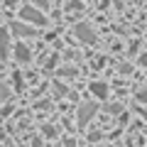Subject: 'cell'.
Here are the masks:
<instances>
[{
  "label": "cell",
  "mask_w": 147,
  "mask_h": 147,
  "mask_svg": "<svg viewBox=\"0 0 147 147\" xmlns=\"http://www.w3.org/2000/svg\"><path fill=\"white\" fill-rule=\"evenodd\" d=\"M140 113H142V118H145V120H147V110H140Z\"/></svg>",
  "instance_id": "44dd1931"
},
{
  "label": "cell",
  "mask_w": 147,
  "mask_h": 147,
  "mask_svg": "<svg viewBox=\"0 0 147 147\" xmlns=\"http://www.w3.org/2000/svg\"><path fill=\"white\" fill-rule=\"evenodd\" d=\"M5 3H7L10 7H12V5H17V0H5Z\"/></svg>",
  "instance_id": "ffe728a7"
},
{
  "label": "cell",
  "mask_w": 147,
  "mask_h": 147,
  "mask_svg": "<svg viewBox=\"0 0 147 147\" xmlns=\"http://www.w3.org/2000/svg\"><path fill=\"white\" fill-rule=\"evenodd\" d=\"M140 64H142V66H147V52H145V54L140 57Z\"/></svg>",
  "instance_id": "d6986e66"
},
{
  "label": "cell",
  "mask_w": 147,
  "mask_h": 147,
  "mask_svg": "<svg viewBox=\"0 0 147 147\" xmlns=\"http://www.w3.org/2000/svg\"><path fill=\"white\" fill-rule=\"evenodd\" d=\"M91 93H93L96 98H108V84H103V81H93V84H91Z\"/></svg>",
  "instance_id": "8992f818"
},
{
  "label": "cell",
  "mask_w": 147,
  "mask_h": 147,
  "mask_svg": "<svg viewBox=\"0 0 147 147\" xmlns=\"http://www.w3.org/2000/svg\"><path fill=\"white\" fill-rule=\"evenodd\" d=\"M57 59H59L57 54H52V57H47V61H44V66H47V69H49V66H54V61H57Z\"/></svg>",
  "instance_id": "9a60e30c"
},
{
  "label": "cell",
  "mask_w": 147,
  "mask_h": 147,
  "mask_svg": "<svg viewBox=\"0 0 147 147\" xmlns=\"http://www.w3.org/2000/svg\"><path fill=\"white\" fill-rule=\"evenodd\" d=\"M96 110H98V105L96 103H84L79 108V118H76V120H79V127H86L91 123V118L96 115Z\"/></svg>",
  "instance_id": "7a4b0ae2"
},
{
  "label": "cell",
  "mask_w": 147,
  "mask_h": 147,
  "mask_svg": "<svg viewBox=\"0 0 147 147\" xmlns=\"http://www.w3.org/2000/svg\"><path fill=\"white\" fill-rule=\"evenodd\" d=\"M64 147H76V140H74V137H69V140L64 142Z\"/></svg>",
  "instance_id": "ac0fdd59"
},
{
  "label": "cell",
  "mask_w": 147,
  "mask_h": 147,
  "mask_svg": "<svg viewBox=\"0 0 147 147\" xmlns=\"http://www.w3.org/2000/svg\"><path fill=\"white\" fill-rule=\"evenodd\" d=\"M108 110H110V113H123V105H120V103H110Z\"/></svg>",
  "instance_id": "5bb4252c"
},
{
  "label": "cell",
  "mask_w": 147,
  "mask_h": 147,
  "mask_svg": "<svg viewBox=\"0 0 147 147\" xmlns=\"http://www.w3.org/2000/svg\"><path fill=\"white\" fill-rule=\"evenodd\" d=\"M32 5L39 7V10H47V7H49V0H32Z\"/></svg>",
  "instance_id": "9c48e42d"
},
{
  "label": "cell",
  "mask_w": 147,
  "mask_h": 147,
  "mask_svg": "<svg viewBox=\"0 0 147 147\" xmlns=\"http://www.w3.org/2000/svg\"><path fill=\"white\" fill-rule=\"evenodd\" d=\"M74 34L79 37L84 44H93L96 42V32L91 30V25H86V22H81V25H76V30H74Z\"/></svg>",
  "instance_id": "3957f363"
},
{
  "label": "cell",
  "mask_w": 147,
  "mask_h": 147,
  "mask_svg": "<svg viewBox=\"0 0 147 147\" xmlns=\"http://www.w3.org/2000/svg\"><path fill=\"white\" fill-rule=\"evenodd\" d=\"M103 147H113V145H103Z\"/></svg>",
  "instance_id": "7402d4cb"
},
{
  "label": "cell",
  "mask_w": 147,
  "mask_h": 147,
  "mask_svg": "<svg viewBox=\"0 0 147 147\" xmlns=\"http://www.w3.org/2000/svg\"><path fill=\"white\" fill-rule=\"evenodd\" d=\"M10 57V37H7L5 30H0V59Z\"/></svg>",
  "instance_id": "5b68a950"
},
{
  "label": "cell",
  "mask_w": 147,
  "mask_h": 147,
  "mask_svg": "<svg viewBox=\"0 0 147 147\" xmlns=\"http://www.w3.org/2000/svg\"><path fill=\"white\" fill-rule=\"evenodd\" d=\"M59 74H61V76H74V74H76V69L66 66V69H59Z\"/></svg>",
  "instance_id": "4fadbf2b"
},
{
  "label": "cell",
  "mask_w": 147,
  "mask_h": 147,
  "mask_svg": "<svg viewBox=\"0 0 147 147\" xmlns=\"http://www.w3.org/2000/svg\"><path fill=\"white\" fill-rule=\"evenodd\" d=\"M69 10H81V0H69Z\"/></svg>",
  "instance_id": "7c38bea8"
},
{
  "label": "cell",
  "mask_w": 147,
  "mask_h": 147,
  "mask_svg": "<svg viewBox=\"0 0 147 147\" xmlns=\"http://www.w3.org/2000/svg\"><path fill=\"white\" fill-rule=\"evenodd\" d=\"M10 32H12L15 37H34V34H37L34 27L25 25V22H12V25H10Z\"/></svg>",
  "instance_id": "277c9868"
},
{
  "label": "cell",
  "mask_w": 147,
  "mask_h": 147,
  "mask_svg": "<svg viewBox=\"0 0 147 147\" xmlns=\"http://www.w3.org/2000/svg\"><path fill=\"white\" fill-rule=\"evenodd\" d=\"M20 17H22V20H27V22H32V25H39V27H47V25H49L47 15H44L39 7H34V5L22 7V10H20Z\"/></svg>",
  "instance_id": "6da1fadb"
},
{
  "label": "cell",
  "mask_w": 147,
  "mask_h": 147,
  "mask_svg": "<svg viewBox=\"0 0 147 147\" xmlns=\"http://www.w3.org/2000/svg\"><path fill=\"white\" fill-rule=\"evenodd\" d=\"M54 91H57L59 96H64V93H66V86H61V84H54Z\"/></svg>",
  "instance_id": "2e32d148"
},
{
  "label": "cell",
  "mask_w": 147,
  "mask_h": 147,
  "mask_svg": "<svg viewBox=\"0 0 147 147\" xmlns=\"http://www.w3.org/2000/svg\"><path fill=\"white\" fill-rule=\"evenodd\" d=\"M7 98H10V88L5 84H0V100H7Z\"/></svg>",
  "instance_id": "ba28073f"
},
{
  "label": "cell",
  "mask_w": 147,
  "mask_h": 147,
  "mask_svg": "<svg viewBox=\"0 0 147 147\" xmlns=\"http://www.w3.org/2000/svg\"><path fill=\"white\" fill-rule=\"evenodd\" d=\"M42 132H44L47 137H57V130H54L52 125H44V127H42Z\"/></svg>",
  "instance_id": "8fae6325"
},
{
  "label": "cell",
  "mask_w": 147,
  "mask_h": 147,
  "mask_svg": "<svg viewBox=\"0 0 147 147\" xmlns=\"http://www.w3.org/2000/svg\"><path fill=\"white\" fill-rule=\"evenodd\" d=\"M137 100H140L142 105H147V88H140V91H137Z\"/></svg>",
  "instance_id": "30bf717a"
},
{
  "label": "cell",
  "mask_w": 147,
  "mask_h": 147,
  "mask_svg": "<svg viewBox=\"0 0 147 147\" xmlns=\"http://www.w3.org/2000/svg\"><path fill=\"white\" fill-rule=\"evenodd\" d=\"M130 71H132L130 64H120V74H130Z\"/></svg>",
  "instance_id": "e0dca14e"
},
{
  "label": "cell",
  "mask_w": 147,
  "mask_h": 147,
  "mask_svg": "<svg viewBox=\"0 0 147 147\" xmlns=\"http://www.w3.org/2000/svg\"><path fill=\"white\" fill-rule=\"evenodd\" d=\"M15 59H17L20 64H27V61H30V49H27L22 42L15 44Z\"/></svg>",
  "instance_id": "52a82bcc"
}]
</instances>
